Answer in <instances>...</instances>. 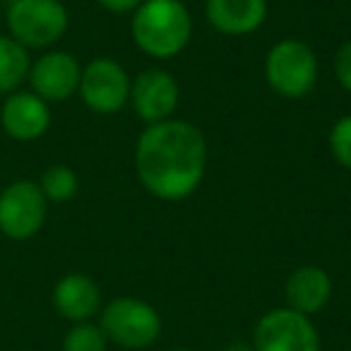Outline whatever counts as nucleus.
Here are the masks:
<instances>
[{"mask_svg": "<svg viewBox=\"0 0 351 351\" xmlns=\"http://www.w3.org/2000/svg\"><path fill=\"white\" fill-rule=\"evenodd\" d=\"M207 169V142L200 128L169 118L152 123L135 142V173L156 200L178 202L200 188Z\"/></svg>", "mask_w": 351, "mask_h": 351, "instance_id": "nucleus-1", "label": "nucleus"}, {"mask_svg": "<svg viewBox=\"0 0 351 351\" xmlns=\"http://www.w3.org/2000/svg\"><path fill=\"white\" fill-rule=\"evenodd\" d=\"M130 34L149 58H173L193 36V17L181 0H145L132 12Z\"/></svg>", "mask_w": 351, "mask_h": 351, "instance_id": "nucleus-2", "label": "nucleus"}, {"mask_svg": "<svg viewBox=\"0 0 351 351\" xmlns=\"http://www.w3.org/2000/svg\"><path fill=\"white\" fill-rule=\"evenodd\" d=\"M5 22L8 34L27 51H49L65 36L70 15L60 0H12Z\"/></svg>", "mask_w": 351, "mask_h": 351, "instance_id": "nucleus-3", "label": "nucleus"}, {"mask_svg": "<svg viewBox=\"0 0 351 351\" xmlns=\"http://www.w3.org/2000/svg\"><path fill=\"white\" fill-rule=\"evenodd\" d=\"M317 56L306 41L284 39L267 51L265 80L284 99H303L317 82Z\"/></svg>", "mask_w": 351, "mask_h": 351, "instance_id": "nucleus-4", "label": "nucleus"}, {"mask_svg": "<svg viewBox=\"0 0 351 351\" xmlns=\"http://www.w3.org/2000/svg\"><path fill=\"white\" fill-rule=\"evenodd\" d=\"M99 327L108 341L123 349H145L161 335V315L152 303L135 296L113 298L104 306Z\"/></svg>", "mask_w": 351, "mask_h": 351, "instance_id": "nucleus-5", "label": "nucleus"}, {"mask_svg": "<svg viewBox=\"0 0 351 351\" xmlns=\"http://www.w3.org/2000/svg\"><path fill=\"white\" fill-rule=\"evenodd\" d=\"M49 200L39 183L15 181L0 191V234L12 241H29L44 229Z\"/></svg>", "mask_w": 351, "mask_h": 351, "instance_id": "nucleus-6", "label": "nucleus"}, {"mask_svg": "<svg viewBox=\"0 0 351 351\" xmlns=\"http://www.w3.org/2000/svg\"><path fill=\"white\" fill-rule=\"evenodd\" d=\"M130 75L118 60L94 58L82 68L77 94L89 111L111 116L130 104Z\"/></svg>", "mask_w": 351, "mask_h": 351, "instance_id": "nucleus-7", "label": "nucleus"}, {"mask_svg": "<svg viewBox=\"0 0 351 351\" xmlns=\"http://www.w3.org/2000/svg\"><path fill=\"white\" fill-rule=\"evenodd\" d=\"M255 351H320V335L308 315L291 308H274L258 320Z\"/></svg>", "mask_w": 351, "mask_h": 351, "instance_id": "nucleus-8", "label": "nucleus"}, {"mask_svg": "<svg viewBox=\"0 0 351 351\" xmlns=\"http://www.w3.org/2000/svg\"><path fill=\"white\" fill-rule=\"evenodd\" d=\"M181 101V87L169 70L149 68L130 84V106L142 123H161L173 118Z\"/></svg>", "mask_w": 351, "mask_h": 351, "instance_id": "nucleus-9", "label": "nucleus"}, {"mask_svg": "<svg viewBox=\"0 0 351 351\" xmlns=\"http://www.w3.org/2000/svg\"><path fill=\"white\" fill-rule=\"evenodd\" d=\"M80 77H82V65L73 53L49 49L36 60H32L27 82L32 84V92L39 94L44 101L58 104L77 94Z\"/></svg>", "mask_w": 351, "mask_h": 351, "instance_id": "nucleus-10", "label": "nucleus"}, {"mask_svg": "<svg viewBox=\"0 0 351 351\" xmlns=\"http://www.w3.org/2000/svg\"><path fill=\"white\" fill-rule=\"evenodd\" d=\"M3 130L17 142H34L49 130L51 106L34 92H12L0 108Z\"/></svg>", "mask_w": 351, "mask_h": 351, "instance_id": "nucleus-11", "label": "nucleus"}, {"mask_svg": "<svg viewBox=\"0 0 351 351\" xmlns=\"http://www.w3.org/2000/svg\"><path fill=\"white\" fill-rule=\"evenodd\" d=\"M53 308L70 322L92 320L101 311V289L87 274H65L53 287Z\"/></svg>", "mask_w": 351, "mask_h": 351, "instance_id": "nucleus-12", "label": "nucleus"}, {"mask_svg": "<svg viewBox=\"0 0 351 351\" xmlns=\"http://www.w3.org/2000/svg\"><path fill=\"white\" fill-rule=\"evenodd\" d=\"M205 17L226 36L253 34L267 17V0H205Z\"/></svg>", "mask_w": 351, "mask_h": 351, "instance_id": "nucleus-13", "label": "nucleus"}, {"mask_svg": "<svg viewBox=\"0 0 351 351\" xmlns=\"http://www.w3.org/2000/svg\"><path fill=\"white\" fill-rule=\"evenodd\" d=\"M284 296H287V308L313 317L330 303L332 277L317 265H303L289 274Z\"/></svg>", "mask_w": 351, "mask_h": 351, "instance_id": "nucleus-14", "label": "nucleus"}, {"mask_svg": "<svg viewBox=\"0 0 351 351\" xmlns=\"http://www.w3.org/2000/svg\"><path fill=\"white\" fill-rule=\"evenodd\" d=\"M29 51L10 34H0V94L17 92L29 77Z\"/></svg>", "mask_w": 351, "mask_h": 351, "instance_id": "nucleus-15", "label": "nucleus"}, {"mask_svg": "<svg viewBox=\"0 0 351 351\" xmlns=\"http://www.w3.org/2000/svg\"><path fill=\"white\" fill-rule=\"evenodd\" d=\"M39 188L46 200L60 205V202L75 200V195H77V191H80V178L70 166L53 164L41 173Z\"/></svg>", "mask_w": 351, "mask_h": 351, "instance_id": "nucleus-16", "label": "nucleus"}, {"mask_svg": "<svg viewBox=\"0 0 351 351\" xmlns=\"http://www.w3.org/2000/svg\"><path fill=\"white\" fill-rule=\"evenodd\" d=\"M108 339L104 330L94 322H73L63 337V351H106Z\"/></svg>", "mask_w": 351, "mask_h": 351, "instance_id": "nucleus-17", "label": "nucleus"}, {"mask_svg": "<svg viewBox=\"0 0 351 351\" xmlns=\"http://www.w3.org/2000/svg\"><path fill=\"white\" fill-rule=\"evenodd\" d=\"M330 152L339 166L351 171V113L341 116L330 130Z\"/></svg>", "mask_w": 351, "mask_h": 351, "instance_id": "nucleus-18", "label": "nucleus"}, {"mask_svg": "<svg viewBox=\"0 0 351 351\" xmlns=\"http://www.w3.org/2000/svg\"><path fill=\"white\" fill-rule=\"evenodd\" d=\"M335 75L339 84L351 94V39L339 46L335 56Z\"/></svg>", "mask_w": 351, "mask_h": 351, "instance_id": "nucleus-19", "label": "nucleus"}, {"mask_svg": "<svg viewBox=\"0 0 351 351\" xmlns=\"http://www.w3.org/2000/svg\"><path fill=\"white\" fill-rule=\"evenodd\" d=\"M97 3L113 15H125V12H135L145 0H97Z\"/></svg>", "mask_w": 351, "mask_h": 351, "instance_id": "nucleus-20", "label": "nucleus"}, {"mask_svg": "<svg viewBox=\"0 0 351 351\" xmlns=\"http://www.w3.org/2000/svg\"><path fill=\"white\" fill-rule=\"evenodd\" d=\"M224 351H255L253 341H231V344H226Z\"/></svg>", "mask_w": 351, "mask_h": 351, "instance_id": "nucleus-21", "label": "nucleus"}, {"mask_svg": "<svg viewBox=\"0 0 351 351\" xmlns=\"http://www.w3.org/2000/svg\"><path fill=\"white\" fill-rule=\"evenodd\" d=\"M169 351H193V349H169Z\"/></svg>", "mask_w": 351, "mask_h": 351, "instance_id": "nucleus-22", "label": "nucleus"}, {"mask_svg": "<svg viewBox=\"0 0 351 351\" xmlns=\"http://www.w3.org/2000/svg\"><path fill=\"white\" fill-rule=\"evenodd\" d=\"M8 3H12V0H8Z\"/></svg>", "mask_w": 351, "mask_h": 351, "instance_id": "nucleus-23", "label": "nucleus"}]
</instances>
